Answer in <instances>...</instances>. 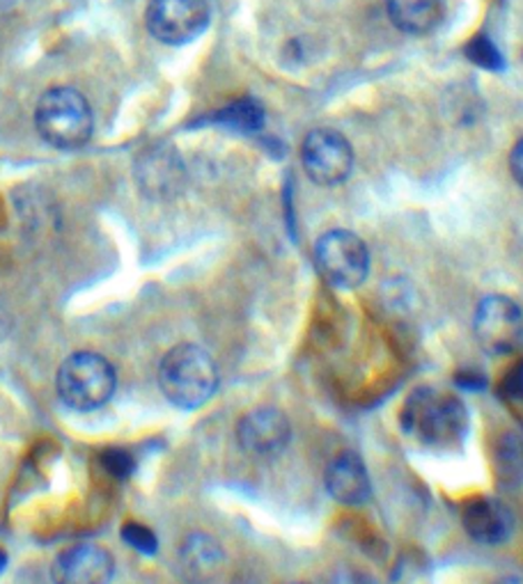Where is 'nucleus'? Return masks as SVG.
I'll return each mask as SVG.
<instances>
[{"label":"nucleus","instance_id":"1a4fd4ad","mask_svg":"<svg viewBox=\"0 0 523 584\" xmlns=\"http://www.w3.org/2000/svg\"><path fill=\"white\" fill-rule=\"evenodd\" d=\"M290 441L292 424L288 415L275 406H258L237 422L239 447L255 459H271L283 454Z\"/></svg>","mask_w":523,"mask_h":584},{"label":"nucleus","instance_id":"0eeeda50","mask_svg":"<svg viewBox=\"0 0 523 584\" xmlns=\"http://www.w3.org/2000/svg\"><path fill=\"white\" fill-rule=\"evenodd\" d=\"M301 163L315 184L340 187L354 170L352 142L335 129L310 131L301 144Z\"/></svg>","mask_w":523,"mask_h":584},{"label":"nucleus","instance_id":"dca6fc26","mask_svg":"<svg viewBox=\"0 0 523 584\" xmlns=\"http://www.w3.org/2000/svg\"><path fill=\"white\" fill-rule=\"evenodd\" d=\"M386 10L393 26L406 34H428L443 17L441 0H386Z\"/></svg>","mask_w":523,"mask_h":584},{"label":"nucleus","instance_id":"f257e3e1","mask_svg":"<svg viewBox=\"0 0 523 584\" xmlns=\"http://www.w3.org/2000/svg\"><path fill=\"white\" fill-rule=\"evenodd\" d=\"M400 426L423 447L460 450L471 429V415L457 394L434 387H415L402 406Z\"/></svg>","mask_w":523,"mask_h":584},{"label":"nucleus","instance_id":"5701e85b","mask_svg":"<svg viewBox=\"0 0 523 584\" xmlns=\"http://www.w3.org/2000/svg\"><path fill=\"white\" fill-rule=\"evenodd\" d=\"M494 584H523V577H519V575H505V577H501V580L494 582Z\"/></svg>","mask_w":523,"mask_h":584},{"label":"nucleus","instance_id":"412c9836","mask_svg":"<svg viewBox=\"0 0 523 584\" xmlns=\"http://www.w3.org/2000/svg\"><path fill=\"white\" fill-rule=\"evenodd\" d=\"M455 383L460 390H469V392H477L486 387V376L477 370H460L455 376Z\"/></svg>","mask_w":523,"mask_h":584},{"label":"nucleus","instance_id":"b1692460","mask_svg":"<svg viewBox=\"0 0 523 584\" xmlns=\"http://www.w3.org/2000/svg\"><path fill=\"white\" fill-rule=\"evenodd\" d=\"M8 564H10V557H8V553L3 551V547H0V575L8 571Z\"/></svg>","mask_w":523,"mask_h":584},{"label":"nucleus","instance_id":"39448f33","mask_svg":"<svg viewBox=\"0 0 523 584\" xmlns=\"http://www.w3.org/2000/svg\"><path fill=\"white\" fill-rule=\"evenodd\" d=\"M318 273L335 289H359L370 275V250L365 241L349 230H331L315 243Z\"/></svg>","mask_w":523,"mask_h":584},{"label":"nucleus","instance_id":"4468645a","mask_svg":"<svg viewBox=\"0 0 523 584\" xmlns=\"http://www.w3.org/2000/svg\"><path fill=\"white\" fill-rule=\"evenodd\" d=\"M223 562H225L223 545L219 543V538L207 532L189 534L180 547L182 571L193 582L202 584L207 580H212L221 571Z\"/></svg>","mask_w":523,"mask_h":584},{"label":"nucleus","instance_id":"393cba45","mask_svg":"<svg viewBox=\"0 0 523 584\" xmlns=\"http://www.w3.org/2000/svg\"><path fill=\"white\" fill-rule=\"evenodd\" d=\"M12 3H17V0H0V6H12Z\"/></svg>","mask_w":523,"mask_h":584},{"label":"nucleus","instance_id":"f3484780","mask_svg":"<svg viewBox=\"0 0 523 584\" xmlns=\"http://www.w3.org/2000/svg\"><path fill=\"white\" fill-rule=\"evenodd\" d=\"M464 56L471 64L486 69V71H494V74L505 69V58L501 49L496 47V42L490 38V34H484V32L473 34L469 44L464 47Z\"/></svg>","mask_w":523,"mask_h":584},{"label":"nucleus","instance_id":"4be33fe9","mask_svg":"<svg viewBox=\"0 0 523 584\" xmlns=\"http://www.w3.org/2000/svg\"><path fill=\"white\" fill-rule=\"evenodd\" d=\"M510 174L516 181V187L523 189V135L514 142L510 152Z\"/></svg>","mask_w":523,"mask_h":584},{"label":"nucleus","instance_id":"9d476101","mask_svg":"<svg viewBox=\"0 0 523 584\" xmlns=\"http://www.w3.org/2000/svg\"><path fill=\"white\" fill-rule=\"evenodd\" d=\"M135 184L141 193L154 202L178 198L187 187V168L170 144L145 150L135 161Z\"/></svg>","mask_w":523,"mask_h":584},{"label":"nucleus","instance_id":"aec40b11","mask_svg":"<svg viewBox=\"0 0 523 584\" xmlns=\"http://www.w3.org/2000/svg\"><path fill=\"white\" fill-rule=\"evenodd\" d=\"M501 396L505 401H512V404L523 401V360L510 367V372L501 381Z\"/></svg>","mask_w":523,"mask_h":584},{"label":"nucleus","instance_id":"6e6552de","mask_svg":"<svg viewBox=\"0 0 523 584\" xmlns=\"http://www.w3.org/2000/svg\"><path fill=\"white\" fill-rule=\"evenodd\" d=\"M475 340L484 353L507 355L523 338V312L516 301L503 294L484 296L473 319Z\"/></svg>","mask_w":523,"mask_h":584},{"label":"nucleus","instance_id":"7ed1b4c3","mask_svg":"<svg viewBox=\"0 0 523 584\" xmlns=\"http://www.w3.org/2000/svg\"><path fill=\"white\" fill-rule=\"evenodd\" d=\"M34 129L56 150H81L94 133L92 108L74 88H51L34 108Z\"/></svg>","mask_w":523,"mask_h":584},{"label":"nucleus","instance_id":"423d86ee","mask_svg":"<svg viewBox=\"0 0 523 584\" xmlns=\"http://www.w3.org/2000/svg\"><path fill=\"white\" fill-rule=\"evenodd\" d=\"M212 10L207 0H152L145 12V26L152 38L168 47L195 42L209 28Z\"/></svg>","mask_w":523,"mask_h":584},{"label":"nucleus","instance_id":"f03ea898","mask_svg":"<svg viewBox=\"0 0 523 584\" xmlns=\"http://www.w3.org/2000/svg\"><path fill=\"white\" fill-rule=\"evenodd\" d=\"M221 376L212 353L184 342L172 346L159 364V387L170 406L198 411L214 399Z\"/></svg>","mask_w":523,"mask_h":584},{"label":"nucleus","instance_id":"f8f14e48","mask_svg":"<svg viewBox=\"0 0 523 584\" xmlns=\"http://www.w3.org/2000/svg\"><path fill=\"white\" fill-rule=\"evenodd\" d=\"M462 525L466 534L482 545H505L516 527L514 514L496 497H473L462 509Z\"/></svg>","mask_w":523,"mask_h":584},{"label":"nucleus","instance_id":"9b49d317","mask_svg":"<svg viewBox=\"0 0 523 584\" xmlns=\"http://www.w3.org/2000/svg\"><path fill=\"white\" fill-rule=\"evenodd\" d=\"M115 577V560L103 545H69L51 564L53 584H111Z\"/></svg>","mask_w":523,"mask_h":584},{"label":"nucleus","instance_id":"2eb2a0df","mask_svg":"<svg viewBox=\"0 0 523 584\" xmlns=\"http://www.w3.org/2000/svg\"><path fill=\"white\" fill-rule=\"evenodd\" d=\"M264 122H266L264 105L253 97L237 99V101L219 108V111H214L212 115L198 120V124H202V127L214 124V127H221V129H228V131H234L241 135L260 133L264 129Z\"/></svg>","mask_w":523,"mask_h":584},{"label":"nucleus","instance_id":"a878e982","mask_svg":"<svg viewBox=\"0 0 523 584\" xmlns=\"http://www.w3.org/2000/svg\"><path fill=\"white\" fill-rule=\"evenodd\" d=\"M292 584H303V582H292Z\"/></svg>","mask_w":523,"mask_h":584},{"label":"nucleus","instance_id":"ddd939ff","mask_svg":"<svg viewBox=\"0 0 523 584\" xmlns=\"http://www.w3.org/2000/svg\"><path fill=\"white\" fill-rule=\"evenodd\" d=\"M324 486L326 493L344 506H361L372 497L370 472L356 452H344L329 463Z\"/></svg>","mask_w":523,"mask_h":584},{"label":"nucleus","instance_id":"20e7f679","mask_svg":"<svg viewBox=\"0 0 523 584\" xmlns=\"http://www.w3.org/2000/svg\"><path fill=\"white\" fill-rule=\"evenodd\" d=\"M115 367L94 351L72 353L60 364L56 376L60 401L77 413H92L107 406L115 394Z\"/></svg>","mask_w":523,"mask_h":584},{"label":"nucleus","instance_id":"6ab92c4d","mask_svg":"<svg viewBox=\"0 0 523 584\" xmlns=\"http://www.w3.org/2000/svg\"><path fill=\"white\" fill-rule=\"evenodd\" d=\"M99 465L103 467V472L111 474L113 480L127 482L133 477L138 461L127 447H107L99 454Z\"/></svg>","mask_w":523,"mask_h":584},{"label":"nucleus","instance_id":"a211bd4d","mask_svg":"<svg viewBox=\"0 0 523 584\" xmlns=\"http://www.w3.org/2000/svg\"><path fill=\"white\" fill-rule=\"evenodd\" d=\"M120 538L124 545L133 547V551L143 557H154L159 553V536L143 523H124L120 530Z\"/></svg>","mask_w":523,"mask_h":584}]
</instances>
